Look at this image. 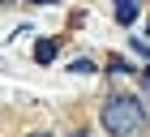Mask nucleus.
<instances>
[{"label":"nucleus","mask_w":150,"mask_h":137,"mask_svg":"<svg viewBox=\"0 0 150 137\" xmlns=\"http://www.w3.org/2000/svg\"><path fill=\"white\" fill-rule=\"evenodd\" d=\"M30 4H56V0H30Z\"/></svg>","instance_id":"obj_5"},{"label":"nucleus","mask_w":150,"mask_h":137,"mask_svg":"<svg viewBox=\"0 0 150 137\" xmlns=\"http://www.w3.org/2000/svg\"><path fill=\"white\" fill-rule=\"evenodd\" d=\"M99 120L112 137H137L142 124H146V107H142L137 94H112L99 107Z\"/></svg>","instance_id":"obj_1"},{"label":"nucleus","mask_w":150,"mask_h":137,"mask_svg":"<svg viewBox=\"0 0 150 137\" xmlns=\"http://www.w3.org/2000/svg\"><path fill=\"white\" fill-rule=\"evenodd\" d=\"M30 137H47V133H30Z\"/></svg>","instance_id":"obj_7"},{"label":"nucleus","mask_w":150,"mask_h":137,"mask_svg":"<svg viewBox=\"0 0 150 137\" xmlns=\"http://www.w3.org/2000/svg\"><path fill=\"white\" fill-rule=\"evenodd\" d=\"M0 4H9V0H0Z\"/></svg>","instance_id":"obj_8"},{"label":"nucleus","mask_w":150,"mask_h":137,"mask_svg":"<svg viewBox=\"0 0 150 137\" xmlns=\"http://www.w3.org/2000/svg\"><path fill=\"white\" fill-rule=\"evenodd\" d=\"M35 60L39 64H52V60H56V39H39L35 43Z\"/></svg>","instance_id":"obj_3"},{"label":"nucleus","mask_w":150,"mask_h":137,"mask_svg":"<svg viewBox=\"0 0 150 137\" xmlns=\"http://www.w3.org/2000/svg\"><path fill=\"white\" fill-rule=\"evenodd\" d=\"M69 137H90V133H69Z\"/></svg>","instance_id":"obj_6"},{"label":"nucleus","mask_w":150,"mask_h":137,"mask_svg":"<svg viewBox=\"0 0 150 137\" xmlns=\"http://www.w3.org/2000/svg\"><path fill=\"white\" fill-rule=\"evenodd\" d=\"M116 22H120V26H133V22H137V0H116Z\"/></svg>","instance_id":"obj_2"},{"label":"nucleus","mask_w":150,"mask_h":137,"mask_svg":"<svg viewBox=\"0 0 150 137\" xmlns=\"http://www.w3.org/2000/svg\"><path fill=\"white\" fill-rule=\"evenodd\" d=\"M142 86H146V90H150V68H146V73H142Z\"/></svg>","instance_id":"obj_4"}]
</instances>
